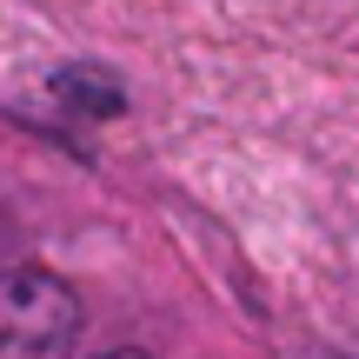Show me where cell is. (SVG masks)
<instances>
[{
    "label": "cell",
    "instance_id": "obj_1",
    "mask_svg": "<svg viewBox=\"0 0 359 359\" xmlns=\"http://www.w3.org/2000/svg\"><path fill=\"white\" fill-rule=\"evenodd\" d=\"M80 306L47 273H0V359H67Z\"/></svg>",
    "mask_w": 359,
    "mask_h": 359
},
{
    "label": "cell",
    "instance_id": "obj_2",
    "mask_svg": "<svg viewBox=\"0 0 359 359\" xmlns=\"http://www.w3.org/2000/svg\"><path fill=\"white\" fill-rule=\"evenodd\" d=\"M107 359H147V353H107Z\"/></svg>",
    "mask_w": 359,
    "mask_h": 359
}]
</instances>
